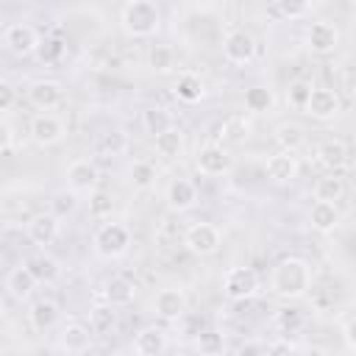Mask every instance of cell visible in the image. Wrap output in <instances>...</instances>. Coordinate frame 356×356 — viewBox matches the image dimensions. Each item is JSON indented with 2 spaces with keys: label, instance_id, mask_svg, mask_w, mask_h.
Listing matches in <instances>:
<instances>
[{
  "label": "cell",
  "instance_id": "1",
  "mask_svg": "<svg viewBox=\"0 0 356 356\" xmlns=\"http://www.w3.org/2000/svg\"><path fill=\"white\" fill-rule=\"evenodd\" d=\"M270 289L284 300H300L312 289V264L300 256H284L270 270Z\"/></svg>",
  "mask_w": 356,
  "mask_h": 356
},
{
  "label": "cell",
  "instance_id": "2",
  "mask_svg": "<svg viewBox=\"0 0 356 356\" xmlns=\"http://www.w3.org/2000/svg\"><path fill=\"white\" fill-rule=\"evenodd\" d=\"M120 28L131 39H150L161 28V8L153 0H128L120 8Z\"/></svg>",
  "mask_w": 356,
  "mask_h": 356
},
{
  "label": "cell",
  "instance_id": "3",
  "mask_svg": "<svg viewBox=\"0 0 356 356\" xmlns=\"http://www.w3.org/2000/svg\"><path fill=\"white\" fill-rule=\"evenodd\" d=\"M131 248V231L125 222H103L92 236V250L100 259H120Z\"/></svg>",
  "mask_w": 356,
  "mask_h": 356
},
{
  "label": "cell",
  "instance_id": "4",
  "mask_svg": "<svg viewBox=\"0 0 356 356\" xmlns=\"http://www.w3.org/2000/svg\"><path fill=\"white\" fill-rule=\"evenodd\" d=\"M0 42H3V47H6L11 56H17V58H25V56L36 53L39 44H42L36 28L28 25V22H8V25L3 28V33H0Z\"/></svg>",
  "mask_w": 356,
  "mask_h": 356
},
{
  "label": "cell",
  "instance_id": "5",
  "mask_svg": "<svg viewBox=\"0 0 356 356\" xmlns=\"http://www.w3.org/2000/svg\"><path fill=\"white\" fill-rule=\"evenodd\" d=\"M195 170L200 175H209V178H220V175H228L234 170V156L217 145V142H206L200 145L197 156H195Z\"/></svg>",
  "mask_w": 356,
  "mask_h": 356
},
{
  "label": "cell",
  "instance_id": "6",
  "mask_svg": "<svg viewBox=\"0 0 356 356\" xmlns=\"http://www.w3.org/2000/svg\"><path fill=\"white\" fill-rule=\"evenodd\" d=\"M184 245H186L189 253H195L200 259L203 256H214L220 250V245H222V234H220V228L214 222H192L186 228V234H184Z\"/></svg>",
  "mask_w": 356,
  "mask_h": 356
},
{
  "label": "cell",
  "instance_id": "7",
  "mask_svg": "<svg viewBox=\"0 0 356 356\" xmlns=\"http://www.w3.org/2000/svg\"><path fill=\"white\" fill-rule=\"evenodd\" d=\"M222 56L234 67H245L256 58V36L245 28H234L222 39Z\"/></svg>",
  "mask_w": 356,
  "mask_h": 356
},
{
  "label": "cell",
  "instance_id": "8",
  "mask_svg": "<svg viewBox=\"0 0 356 356\" xmlns=\"http://www.w3.org/2000/svg\"><path fill=\"white\" fill-rule=\"evenodd\" d=\"M259 292V275L250 267H228L222 275V295L228 300H250Z\"/></svg>",
  "mask_w": 356,
  "mask_h": 356
},
{
  "label": "cell",
  "instance_id": "9",
  "mask_svg": "<svg viewBox=\"0 0 356 356\" xmlns=\"http://www.w3.org/2000/svg\"><path fill=\"white\" fill-rule=\"evenodd\" d=\"M97 181H100V170L92 159H75L67 167V186L75 195H92L97 192Z\"/></svg>",
  "mask_w": 356,
  "mask_h": 356
},
{
  "label": "cell",
  "instance_id": "10",
  "mask_svg": "<svg viewBox=\"0 0 356 356\" xmlns=\"http://www.w3.org/2000/svg\"><path fill=\"white\" fill-rule=\"evenodd\" d=\"M339 44V28L328 19H314L309 28H306V47L314 53V56H328L334 53Z\"/></svg>",
  "mask_w": 356,
  "mask_h": 356
},
{
  "label": "cell",
  "instance_id": "11",
  "mask_svg": "<svg viewBox=\"0 0 356 356\" xmlns=\"http://www.w3.org/2000/svg\"><path fill=\"white\" fill-rule=\"evenodd\" d=\"M28 103L33 108H39L42 114H50L53 108H58L64 103V89L58 81H50V78H39L28 86Z\"/></svg>",
  "mask_w": 356,
  "mask_h": 356
},
{
  "label": "cell",
  "instance_id": "12",
  "mask_svg": "<svg viewBox=\"0 0 356 356\" xmlns=\"http://www.w3.org/2000/svg\"><path fill=\"white\" fill-rule=\"evenodd\" d=\"M31 139H33V145H39V147H53V145H58L64 136H67V125L56 117V114H36L33 120H31Z\"/></svg>",
  "mask_w": 356,
  "mask_h": 356
},
{
  "label": "cell",
  "instance_id": "13",
  "mask_svg": "<svg viewBox=\"0 0 356 356\" xmlns=\"http://www.w3.org/2000/svg\"><path fill=\"white\" fill-rule=\"evenodd\" d=\"M339 111H342V100H339V95L334 89H328V86H314L312 89V97H309V106H306V114L312 120L328 122Z\"/></svg>",
  "mask_w": 356,
  "mask_h": 356
},
{
  "label": "cell",
  "instance_id": "14",
  "mask_svg": "<svg viewBox=\"0 0 356 356\" xmlns=\"http://www.w3.org/2000/svg\"><path fill=\"white\" fill-rule=\"evenodd\" d=\"M186 292L181 286H164L153 298V312L161 320H181L186 314Z\"/></svg>",
  "mask_w": 356,
  "mask_h": 356
},
{
  "label": "cell",
  "instance_id": "15",
  "mask_svg": "<svg viewBox=\"0 0 356 356\" xmlns=\"http://www.w3.org/2000/svg\"><path fill=\"white\" fill-rule=\"evenodd\" d=\"M164 203H167L170 211L184 214V211L197 206V186L189 178H172L164 189Z\"/></svg>",
  "mask_w": 356,
  "mask_h": 356
},
{
  "label": "cell",
  "instance_id": "16",
  "mask_svg": "<svg viewBox=\"0 0 356 356\" xmlns=\"http://www.w3.org/2000/svg\"><path fill=\"white\" fill-rule=\"evenodd\" d=\"M264 172H267V178H270L273 184H292V181L298 178V172H300V161H298L295 153L278 150V153H273V156L267 159Z\"/></svg>",
  "mask_w": 356,
  "mask_h": 356
},
{
  "label": "cell",
  "instance_id": "17",
  "mask_svg": "<svg viewBox=\"0 0 356 356\" xmlns=\"http://www.w3.org/2000/svg\"><path fill=\"white\" fill-rule=\"evenodd\" d=\"M170 345V337L159 325H145L134 337V353L136 356H161Z\"/></svg>",
  "mask_w": 356,
  "mask_h": 356
},
{
  "label": "cell",
  "instance_id": "18",
  "mask_svg": "<svg viewBox=\"0 0 356 356\" xmlns=\"http://www.w3.org/2000/svg\"><path fill=\"white\" fill-rule=\"evenodd\" d=\"M58 228H61V222H58V217L53 214V211H42V214H33L31 220H28V239L33 242V245H39V248H47V245H53L56 242V236H58Z\"/></svg>",
  "mask_w": 356,
  "mask_h": 356
},
{
  "label": "cell",
  "instance_id": "19",
  "mask_svg": "<svg viewBox=\"0 0 356 356\" xmlns=\"http://www.w3.org/2000/svg\"><path fill=\"white\" fill-rule=\"evenodd\" d=\"M92 337L95 331L83 323H67L58 334V348L67 353H86L92 348Z\"/></svg>",
  "mask_w": 356,
  "mask_h": 356
},
{
  "label": "cell",
  "instance_id": "20",
  "mask_svg": "<svg viewBox=\"0 0 356 356\" xmlns=\"http://www.w3.org/2000/svg\"><path fill=\"white\" fill-rule=\"evenodd\" d=\"M309 222H312V228L317 234H334L339 228V222H342V211H339L337 203H320L317 200L309 209Z\"/></svg>",
  "mask_w": 356,
  "mask_h": 356
},
{
  "label": "cell",
  "instance_id": "21",
  "mask_svg": "<svg viewBox=\"0 0 356 356\" xmlns=\"http://www.w3.org/2000/svg\"><path fill=\"white\" fill-rule=\"evenodd\" d=\"M36 278H33V273L25 267V264H17L14 270H8V275H6V292L14 298V300H28L31 295H33V289H36Z\"/></svg>",
  "mask_w": 356,
  "mask_h": 356
},
{
  "label": "cell",
  "instance_id": "22",
  "mask_svg": "<svg viewBox=\"0 0 356 356\" xmlns=\"http://www.w3.org/2000/svg\"><path fill=\"white\" fill-rule=\"evenodd\" d=\"M28 323L33 331H50L58 323V303L50 298H39L28 309Z\"/></svg>",
  "mask_w": 356,
  "mask_h": 356
},
{
  "label": "cell",
  "instance_id": "23",
  "mask_svg": "<svg viewBox=\"0 0 356 356\" xmlns=\"http://www.w3.org/2000/svg\"><path fill=\"white\" fill-rule=\"evenodd\" d=\"M309 11H312V3H306V0H275V3L267 6L264 14L275 22H298Z\"/></svg>",
  "mask_w": 356,
  "mask_h": 356
},
{
  "label": "cell",
  "instance_id": "24",
  "mask_svg": "<svg viewBox=\"0 0 356 356\" xmlns=\"http://www.w3.org/2000/svg\"><path fill=\"white\" fill-rule=\"evenodd\" d=\"M172 92H175V97H178L181 103L195 106V103H200V100L206 97V83H203V78L195 75V72H181V75L175 78Z\"/></svg>",
  "mask_w": 356,
  "mask_h": 356
},
{
  "label": "cell",
  "instance_id": "25",
  "mask_svg": "<svg viewBox=\"0 0 356 356\" xmlns=\"http://www.w3.org/2000/svg\"><path fill=\"white\" fill-rule=\"evenodd\" d=\"M317 161L323 167H328V172H337L348 161V145L342 139H334V136L331 139H323L317 145Z\"/></svg>",
  "mask_w": 356,
  "mask_h": 356
},
{
  "label": "cell",
  "instance_id": "26",
  "mask_svg": "<svg viewBox=\"0 0 356 356\" xmlns=\"http://www.w3.org/2000/svg\"><path fill=\"white\" fill-rule=\"evenodd\" d=\"M142 128H145V134H150L153 139L161 136V134H167L170 128H175L172 111L164 108V106H150V108H145V111H142Z\"/></svg>",
  "mask_w": 356,
  "mask_h": 356
},
{
  "label": "cell",
  "instance_id": "27",
  "mask_svg": "<svg viewBox=\"0 0 356 356\" xmlns=\"http://www.w3.org/2000/svg\"><path fill=\"white\" fill-rule=\"evenodd\" d=\"M128 147H131V139H128V134L120 131V128H111V131L100 134L97 142H95V150H97L100 156H108V159H120V156H125Z\"/></svg>",
  "mask_w": 356,
  "mask_h": 356
},
{
  "label": "cell",
  "instance_id": "28",
  "mask_svg": "<svg viewBox=\"0 0 356 356\" xmlns=\"http://www.w3.org/2000/svg\"><path fill=\"white\" fill-rule=\"evenodd\" d=\"M153 147H156V153H159L161 159H181V156L186 153V134L175 125V128H170L167 134L156 136V139H153Z\"/></svg>",
  "mask_w": 356,
  "mask_h": 356
},
{
  "label": "cell",
  "instance_id": "29",
  "mask_svg": "<svg viewBox=\"0 0 356 356\" xmlns=\"http://www.w3.org/2000/svg\"><path fill=\"white\" fill-rule=\"evenodd\" d=\"M273 139H275V145H278L281 150L295 153V150H298V147L306 142V131H303V125H300V122L286 120V122H278V125H275Z\"/></svg>",
  "mask_w": 356,
  "mask_h": 356
},
{
  "label": "cell",
  "instance_id": "30",
  "mask_svg": "<svg viewBox=\"0 0 356 356\" xmlns=\"http://www.w3.org/2000/svg\"><path fill=\"white\" fill-rule=\"evenodd\" d=\"M312 192H314V200H320V203H337L345 195V178L337 172H325L314 181Z\"/></svg>",
  "mask_w": 356,
  "mask_h": 356
},
{
  "label": "cell",
  "instance_id": "31",
  "mask_svg": "<svg viewBox=\"0 0 356 356\" xmlns=\"http://www.w3.org/2000/svg\"><path fill=\"white\" fill-rule=\"evenodd\" d=\"M134 295H136V289H134V284L128 281V278H122V275H111L106 284H103V298H106V303L108 306H128L131 300H134Z\"/></svg>",
  "mask_w": 356,
  "mask_h": 356
},
{
  "label": "cell",
  "instance_id": "32",
  "mask_svg": "<svg viewBox=\"0 0 356 356\" xmlns=\"http://www.w3.org/2000/svg\"><path fill=\"white\" fill-rule=\"evenodd\" d=\"M242 100H245V108H248L250 114H267V111L275 108V92H273L270 86H264V83L248 86Z\"/></svg>",
  "mask_w": 356,
  "mask_h": 356
},
{
  "label": "cell",
  "instance_id": "33",
  "mask_svg": "<svg viewBox=\"0 0 356 356\" xmlns=\"http://www.w3.org/2000/svg\"><path fill=\"white\" fill-rule=\"evenodd\" d=\"M25 267L33 273V278L39 281V284H53L56 278H58V273H61V267H58V261L50 256V253H36V256H31L28 261H25Z\"/></svg>",
  "mask_w": 356,
  "mask_h": 356
},
{
  "label": "cell",
  "instance_id": "34",
  "mask_svg": "<svg viewBox=\"0 0 356 356\" xmlns=\"http://www.w3.org/2000/svg\"><path fill=\"white\" fill-rule=\"evenodd\" d=\"M147 67L156 72V75H170L175 70V53L170 44H153L147 50Z\"/></svg>",
  "mask_w": 356,
  "mask_h": 356
},
{
  "label": "cell",
  "instance_id": "35",
  "mask_svg": "<svg viewBox=\"0 0 356 356\" xmlns=\"http://www.w3.org/2000/svg\"><path fill=\"white\" fill-rule=\"evenodd\" d=\"M128 181L134 189H150L156 184V164L147 159H136L128 167Z\"/></svg>",
  "mask_w": 356,
  "mask_h": 356
},
{
  "label": "cell",
  "instance_id": "36",
  "mask_svg": "<svg viewBox=\"0 0 356 356\" xmlns=\"http://www.w3.org/2000/svg\"><path fill=\"white\" fill-rule=\"evenodd\" d=\"M89 328L95 334H108L117 328V309L108 306V303H100L89 312Z\"/></svg>",
  "mask_w": 356,
  "mask_h": 356
},
{
  "label": "cell",
  "instance_id": "37",
  "mask_svg": "<svg viewBox=\"0 0 356 356\" xmlns=\"http://www.w3.org/2000/svg\"><path fill=\"white\" fill-rule=\"evenodd\" d=\"M306 325V314L298 309V306H281L275 312V328L284 331V334H295Z\"/></svg>",
  "mask_w": 356,
  "mask_h": 356
},
{
  "label": "cell",
  "instance_id": "38",
  "mask_svg": "<svg viewBox=\"0 0 356 356\" xmlns=\"http://www.w3.org/2000/svg\"><path fill=\"white\" fill-rule=\"evenodd\" d=\"M64 53H67V44H64V39H58V36L42 39V44H39V50H36V56H39L42 64H58V61L64 58Z\"/></svg>",
  "mask_w": 356,
  "mask_h": 356
},
{
  "label": "cell",
  "instance_id": "39",
  "mask_svg": "<svg viewBox=\"0 0 356 356\" xmlns=\"http://www.w3.org/2000/svg\"><path fill=\"white\" fill-rule=\"evenodd\" d=\"M195 348L200 356H222L225 342H222V334H217V331H200L195 337Z\"/></svg>",
  "mask_w": 356,
  "mask_h": 356
},
{
  "label": "cell",
  "instance_id": "40",
  "mask_svg": "<svg viewBox=\"0 0 356 356\" xmlns=\"http://www.w3.org/2000/svg\"><path fill=\"white\" fill-rule=\"evenodd\" d=\"M111 211H114V197L108 192L97 189V192L89 195V217L106 220V217H111Z\"/></svg>",
  "mask_w": 356,
  "mask_h": 356
},
{
  "label": "cell",
  "instance_id": "41",
  "mask_svg": "<svg viewBox=\"0 0 356 356\" xmlns=\"http://www.w3.org/2000/svg\"><path fill=\"white\" fill-rule=\"evenodd\" d=\"M312 83L309 81H292L289 83V89H286V103L292 106V108H300V111H306V106H309V97H312Z\"/></svg>",
  "mask_w": 356,
  "mask_h": 356
},
{
  "label": "cell",
  "instance_id": "42",
  "mask_svg": "<svg viewBox=\"0 0 356 356\" xmlns=\"http://www.w3.org/2000/svg\"><path fill=\"white\" fill-rule=\"evenodd\" d=\"M248 139V122L234 117L222 122V142H245Z\"/></svg>",
  "mask_w": 356,
  "mask_h": 356
},
{
  "label": "cell",
  "instance_id": "43",
  "mask_svg": "<svg viewBox=\"0 0 356 356\" xmlns=\"http://www.w3.org/2000/svg\"><path fill=\"white\" fill-rule=\"evenodd\" d=\"M264 356H300L298 345L289 342V339H273L267 348H264Z\"/></svg>",
  "mask_w": 356,
  "mask_h": 356
},
{
  "label": "cell",
  "instance_id": "44",
  "mask_svg": "<svg viewBox=\"0 0 356 356\" xmlns=\"http://www.w3.org/2000/svg\"><path fill=\"white\" fill-rule=\"evenodd\" d=\"M75 209V192H58L56 197H53V214L61 220L64 214H70Z\"/></svg>",
  "mask_w": 356,
  "mask_h": 356
},
{
  "label": "cell",
  "instance_id": "45",
  "mask_svg": "<svg viewBox=\"0 0 356 356\" xmlns=\"http://www.w3.org/2000/svg\"><path fill=\"white\" fill-rule=\"evenodd\" d=\"M14 100H17V89H14V83L8 78H3L0 81V111L8 114L14 108Z\"/></svg>",
  "mask_w": 356,
  "mask_h": 356
},
{
  "label": "cell",
  "instance_id": "46",
  "mask_svg": "<svg viewBox=\"0 0 356 356\" xmlns=\"http://www.w3.org/2000/svg\"><path fill=\"white\" fill-rule=\"evenodd\" d=\"M342 339H345V345L350 350H356V317H348L342 323Z\"/></svg>",
  "mask_w": 356,
  "mask_h": 356
},
{
  "label": "cell",
  "instance_id": "47",
  "mask_svg": "<svg viewBox=\"0 0 356 356\" xmlns=\"http://www.w3.org/2000/svg\"><path fill=\"white\" fill-rule=\"evenodd\" d=\"M11 145H14V131H11V125L8 122H3V153H11Z\"/></svg>",
  "mask_w": 356,
  "mask_h": 356
},
{
  "label": "cell",
  "instance_id": "48",
  "mask_svg": "<svg viewBox=\"0 0 356 356\" xmlns=\"http://www.w3.org/2000/svg\"><path fill=\"white\" fill-rule=\"evenodd\" d=\"M239 353H242V356H264V350H261L259 345H248V348H242Z\"/></svg>",
  "mask_w": 356,
  "mask_h": 356
},
{
  "label": "cell",
  "instance_id": "49",
  "mask_svg": "<svg viewBox=\"0 0 356 356\" xmlns=\"http://www.w3.org/2000/svg\"><path fill=\"white\" fill-rule=\"evenodd\" d=\"M303 356H328L325 350H320V348H306L303 350Z\"/></svg>",
  "mask_w": 356,
  "mask_h": 356
}]
</instances>
